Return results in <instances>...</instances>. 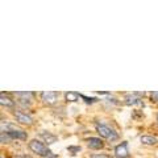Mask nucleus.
Listing matches in <instances>:
<instances>
[{
    "mask_svg": "<svg viewBox=\"0 0 158 158\" xmlns=\"http://www.w3.org/2000/svg\"><path fill=\"white\" fill-rule=\"evenodd\" d=\"M29 149H31L33 153H36L37 156L42 157V158H56L53 157V153L50 149H48L45 146V144L38 140H32L29 142Z\"/></svg>",
    "mask_w": 158,
    "mask_h": 158,
    "instance_id": "nucleus-1",
    "label": "nucleus"
},
{
    "mask_svg": "<svg viewBox=\"0 0 158 158\" xmlns=\"http://www.w3.org/2000/svg\"><path fill=\"white\" fill-rule=\"evenodd\" d=\"M96 131H98L99 135H100V137L107 138V140L113 141V140H116L117 138V133L113 131L111 127H108L106 124H98L96 125Z\"/></svg>",
    "mask_w": 158,
    "mask_h": 158,
    "instance_id": "nucleus-2",
    "label": "nucleus"
},
{
    "mask_svg": "<svg viewBox=\"0 0 158 158\" xmlns=\"http://www.w3.org/2000/svg\"><path fill=\"white\" fill-rule=\"evenodd\" d=\"M58 98H59V92H56V91L41 92V100L44 102V104H48V106L56 104L58 102Z\"/></svg>",
    "mask_w": 158,
    "mask_h": 158,
    "instance_id": "nucleus-3",
    "label": "nucleus"
},
{
    "mask_svg": "<svg viewBox=\"0 0 158 158\" xmlns=\"http://www.w3.org/2000/svg\"><path fill=\"white\" fill-rule=\"evenodd\" d=\"M15 95L19 98V103L24 107H29L32 103V98H33V92L31 91H19L15 92Z\"/></svg>",
    "mask_w": 158,
    "mask_h": 158,
    "instance_id": "nucleus-4",
    "label": "nucleus"
},
{
    "mask_svg": "<svg viewBox=\"0 0 158 158\" xmlns=\"http://www.w3.org/2000/svg\"><path fill=\"white\" fill-rule=\"evenodd\" d=\"M15 118H16L17 123H20V124H23V125H32L33 124L32 116H29L28 113L23 112V111H15Z\"/></svg>",
    "mask_w": 158,
    "mask_h": 158,
    "instance_id": "nucleus-5",
    "label": "nucleus"
},
{
    "mask_svg": "<svg viewBox=\"0 0 158 158\" xmlns=\"http://www.w3.org/2000/svg\"><path fill=\"white\" fill-rule=\"evenodd\" d=\"M141 94L138 92H129L127 94L124 98V102L127 106H136V104H141Z\"/></svg>",
    "mask_w": 158,
    "mask_h": 158,
    "instance_id": "nucleus-6",
    "label": "nucleus"
},
{
    "mask_svg": "<svg viewBox=\"0 0 158 158\" xmlns=\"http://www.w3.org/2000/svg\"><path fill=\"white\" fill-rule=\"evenodd\" d=\"M115 156L117 158H128V156H129L128 142H121L115 148Z\"/></svg>",
    "mask_w": 158,
    "mask_h": 158,
    "instance_id": "nucleus-7",
    "label": "nucleus"
},
{
    "mask_svg": "<svg viewBox=\"0 0 158 158\" xmlns=\"http://www.w3.org/2000/svg\"><path fill=\"white\" fill-rule=\"evenodd\" d=\"M87 145L92 150H99V149H102V148L104 146L103 141L100 140V138H98V137H90L87 140Z\"/></svg>",
    "mask_w": 158,
    "mask_h": 158,
    "instance_id": "nucleus-8",
    "label": "nucleus"
},
{
    "mask_svg": "<svg viewBox=\"0 0 158 158\" xmlns=\"http://www.w3.org/2000/svg\"><path fill=\"white\" fill-rule=\"evenodd\" d=\"M6 133H8L11 140H27V132H23L20 129H12Z\"/></svg>",
    "mask_w": 158,
    "mask_h": 158,
    "instance_id": "nucleus-9",
    "label": "nucleus"
},
{
    "mask_svg": "<svg viewBox=\"0 0 158 158\" xmlns=\"http://www.w3.org/2000/svg\"><path fill=\"white\" fill-rule=\"evenodd\" d=\"M140 141H141L142 145H148V146H153V145H156L157 142H158L157 137H154V136H148V135L141 136Z\"/></svg>",
    "mask_w": 158,
    "mask_h": 158,
    "instance_id": "nucleus-10",
    "label": "nucleus"
},
{
    "mask_svg": "<svg viewBox=\"0 0 158 158\" xmlns=\"http://www.w3.org/2000/svg\"><path fill=\"white\" fill-rule=\"evenodd\" d=\"M41 137L45 140V142H48V144H54V142L57 141V136H54V135H52V133L45 132V131L41 132Z\"/></svg>",
    "mask_w": 158,
    "mask_h": 158,
    "instance_id": "nucleus-11",
    "label": "nucleus"
},
{
    "mask_svg": "<svg viewBox=\"0 0 158 158\" xmlns=\"http://www.w3.org/2000/svg\"><path fill=\"white\" fill-rule=\"evenodd\" d=\"M0 103H2L3 107H13L15 106V103L8 96H6L4 92H2V96H0Z\"/></svg>",
    "mask_w": 158,
    "mask_h": 158,
    "instance_id": "nucleus-12",
    "label": "nucleus"
},
{
    "mask_svg": "<svg viewBox=\"0 0 158 158\" xmlns=\"http://www.w3.org/2000/svg\"><path fill=\"white\" fill-rule=\"evenodd\" d=\"M65 98H66V100L67 102H77L79 98H81V94H78V92H66L65 94Z\"/></svg>",
    "mask_w": 158,
    "mask_h": 158,
    "instance_id": "nucleus-13",
    "label": "nucleus"
},
{
    "mask_svg": "<svg viewBox=\"0 0 158 158\" xmlns=\"http://www.w3.org/2000/svg\"><path fill=\"white\" fill-rule=\"evenodd\" d=\"M0 138H2V142H3V144H6V142L11 141V137H9L8 133H6V132H2V135H0Z\"/></svg>",
    "mask_w": 158,
    "mask_h": 158,
    "instance_id": "nucleus-14",
    "label": "nucleus"
},
{
    "mask_svg": "<svg viewBox=\"0 0 158 158\" xmlns=\"http://www.w3.org/2000/svg\"><path fill=\"white\" fill-rule=\"evenodd\" d=\"M152 99H153V100H154V102H158V91H154V92H152Z\"/></svg>",
    "mask_w": 158,
    "mask_h": 158,
    "instance_id": "nucleus-15",
    "label": "nucleus"
},
{
    "mask_svg": "<svg viewBox=\"0 0 158 158\" xmlns=\"http://www.w3.org/2000/svg\"><path fill=\"white\" fill-rule=\"evenodd\" d=\"M92 158H111V157H108L106 154H96V156H92Z\"/></svg>",
    "mask_w": 158,
    "mask_h": 158,
    "instance_id": "nucleus-16",
    "label": "nucleus"
},
{
    "mask_svg": "<svg viewBox=\"0 0 158 158\" xmlns=\"http://www.w3.org/2000/svg\"><path fill=\"white\" fill-rule=\"evenodd\" d=\"M157 120H158V116H157Z\"/></svg>",
    "mask_w": 158,
    "mask_h": 158,
    "instance_id": "nucleus-17",
    "label": "nucleus"
}]
</instances>
